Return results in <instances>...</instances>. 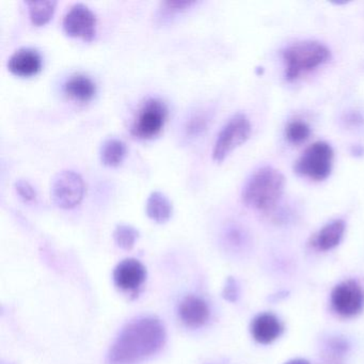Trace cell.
Wrapping results in <instances>:
<instances>
[{
  "label": "cell",
  "instance_id": "cell-15",
  "mask_svg": "<svg viewBox=\"0 0 364 364\" xmlns=\"http://www.w3.org/2000/svg\"><path fill=\"white\" fill-rule=\"evenodd\" d=\"M63 89H65V95L68 97H72L76 101L87 102L92 99L93 95H95L97 87L89 76L78 73L68 78Z\"/></svg>",
  "mask_w": 364,
  "mask_h": 364
},
{
  "label": "cell",
  "instance_id": "cell-16",
  "mask_svg": "<svg viewBox=\"0 0 364 364\" xmlns=\"http://www.w3.org/2000/svg\"><path fill=\"white\" fill-rule=\"evenodd\" d=\"M146 210L151 219L163 223L171 217L172 204L163 193L153 191L146 200Z\"/></svg>",
  "mask_w": 364,
  "mask_h": 364
},
{
  "label": "cell",
  "instance_id": "cell-8",
  "mask_svg": "<svg viewBox=\"0 0 364 364\" xmlns=\"http://www.w3.org/2000/svg\"><path fill=\"white\" fill-rule=\"evenodd\" d=\"M331 304L338 314L345 317L353 316L363 308V291L355 281L341 283L332 291Z\"/></svg>",
  "mask_w": 364,
  "mask_h": 364
},
{
  "label": "cell",
  "instance_id": "cell-17",
  "mask_svg": "<svg viewBox=\"0 0 364 364\" xmlns=\"http://www.w3.org/2000/svg\"><path fill=\"white\" fill-rule=\"evenodd\" d=\"M127 146L118 138H108L103 142L100 151L102 163L106 166H118L124 159Z\"/></svg>",
  "mask_w": 364,
  "mask_h": 364
},
{
  "label": "cell",
  "instance_id": "cell-22",
  "mask_svg": "<svg viewBox=\"0 0 364 364\" xmlns=\"http://www.w3.org/2000/svg\"><path fill=\"white\" fill-rule=\"evenodd\" d=\"M238 294H240V289H238L237 282H236L235 279L228 278V280L225 281V287H223V296L225 300L230 302H234L237 300Z\"/></svg>",
  "mask_w": 364,
  "mask_h": 364
},
{
  "label": "cell",
  "instance_id": "cell-18",
  "mask_svg": "<svg viewBox=\"0 0 364 364\" xmlns=\"http://www.w3.org/2000/svg\"><path fill=\"white\" fill-rule=\"evenodd\" d=\"M55 0H35L27 1L29 8V16L33 24L43 25L52 18L56 7Z\"/></svg>",
  "mask_w": 364,
  "mask_h": 364
},
{
  "label": "cell",
  "instance_id": "cell-10",
  "mask_svg": "<svg viewBox=\"0 0 364 364\" xmlns=\"http://www.w3.org/2000/svg\"><path fill=\"white\" fill-rule=\"evenodd\" d=\"M146 279V267L136 259H123L114 270V284L122 291H136L144 284Z\"/></svg>",
  "mask_w": 364,
  "mask_h": 364
},
{
  "label": "cell",
  "instance_id": "cell-21",
  "mask_svg": "<svg viewBox=\"0 0 364 364\" xmlns=\"http://www.w3.org/2000/svg\"><path fill=\"white\" fill-rule=\"evenodd\" d=\"M208 122H210V118L206 112L205 114L201 112H196L187 121L185 125V133L189 137L201 135L208 127Z\"/></svg>",
  "mask_w": 364,
  "mask_h": 364
},
{
  "label": "cell",
  "instance_id": "cell-1",
  "mask_svg": "<svg viewBox=\"0 0 364 364\" xmlns=\"http://www.w3.org/2000/svg\"><path fill=\"white\" fill-rule=\"evenodd\" d=\"M166 329L161 319L144 316L127 323L108 351L107 364H137L163 348Z\"/></svg>",
  "mask_w": 364,
  "mask_h": 364
},
{
  "label": "cell",
  "instance_id": "cell-20",
  "mask_svg": "<svg viewBox=\"0 0 364 364\" xmlns=\"http://www.w3.org/2000/svg\"><path fill=\"white\" fill-rule=\"evenodd\" d=\"M310 127L304 121H291L287 124V129H285L287 139L293 144H302L310 137Z\"/></svg>",
  "mask_w": 364,
  "mask_h": 364
},
{
  "label": "cell",
  "instance_id": "cell-19",
  "mask_svg": "<svg viewBox=\"0 0 364 364\" xmlns=\"http://www.w3.org/2000/svg\"><path fill=\"white\" fill-rule=\"evenodd\" d=\"M138 237H139V232L132 225H119L114 231V242L124 250L133 248Z\"/></svg>",
  "mask_w": 364,
  "mask_h": 364
},
{
  "label": "cell",
  "instance_id": "cell-26",
  "mask_svg": "<svg viewBox=\"0 0 364 364\" xmlns=\"http://www.w3.org/2000/svg\"><path fill=\"white\" fill-rule=\"evenodd\" d=\"M3 364H5V363H3Z\"/></svg>",
  "mask_w": 364,
  "mask_h": 364
},
{
  "label": "cell",
  "instance_id": "cell-2",
  "mask_svg": "<svg viewBox=\"0 0 364 364\" xmlns=\"http://www.w3.org/2000/svg\"><path fill=\"white\" fill-rule=\"evenodd\" d=\"M285 178L279 170L263 167L255 171L245 185L242 201L247 206L269 212L274 210L284 191Z\"/></svg>",
  "mask_w": 364,
  "mask_h": 364
},
{
  "label": "cell",
  "instance_id": "cell-25",
  "mask_svg": "<svg viewBox=\"0 0 364 364\" xmlns=\"http://www.w3.org/2000/svg\"><path fill=\"white\" fill-rule=\"evenodd\" d=\"M285 364H310L308 361H306V360L302 359H295V360H291V361L287 362V363Z\"/></svg>",
  "mask_w": 364,
  "mask_h": 364
},
{
  "label": "cell",
  "instance_id": "cell-4",
  "mask_svg": "<svg viewBox=\"0 0 364 364\" xmlns=\"http://www.w3.org/2000/svg\"><path fill=\"white\" fill-rule=\"evenodd\" d=\"M333 150L327 142L318 141L309 146L296 161L295 172L313 181H323L330 176Z\"/></svg>",
  "mask_w": 364,
  "mask_h": 364
},
{
  "label": "cell",
  "instance_id": "cell-12",
  "mask_svg": "<svg viewBox=\"0 0 364 364\" xmlns=\"http://www.w3.org/2000/svg\"><path fill=\"white\" fill-rule=\"evenodd\" d=\"M41 56L37 50L22 48L16 50L8 61V68L12 73L18 76H31L41 69Z\"/></svg>",
  "mask_w": 364,
  "mask_h": 364
},
{
  "label": "cell",
  "instance_id": "cell-7",
  "mask_svg": "<svg viewBox=\"0 0 364 364\" xmlns=\"http://www.w3.org/2000/svg\"><path fill=\"white\" fill-rule=\"evenodd\" d=\"M50 193L53 200L59 208H74L84 197V181L77 172L63 170L53 178Z\"/></svg>",
  "mask_w": 364,
  "mask_h": 364
},
{
  "label": "cell",
  "instance_id": "cell-24",
  "mask_svg": "<svg viewBox=\"0 0 364 364\" xmlns=\"http://www.w3.org/2000/svg\"><path fill=\"white\" fill-rule=\"evenodd\" d=\"M193 3L195 1H191V0H169V1L161 4V6H163L164 12L166 14H169L185 9V8L193 5Z\"/></svg>",
  "mask_w": 364,
  "mask_h": 364
},
{
  "label": "cell",
  "instance_id": "cell-5",
  "mask_svg": "<svg viewBox=\"0 0 364 364\" xmlns=\"http://www.w3.org/2000/svg\"><path fill=\"white\" fill-rule=\"evenodd\" d=\"M251 134V123L246 114H236L225 123L215 142L213 157L221 161L237 146L247 141Z\"/></svg>",
  "mask_w": 364,
  "mask_h": 364
},
{
  "label": "cell",
  "instance_id": "cell-3",
  "mask_svg": "<svg viewBox=\"0 0 364 364\" xmlns=\"http://www.w3.org/2000/svg\"><path fill=\"white\" fill-rule=\"evenodd\" d=\"M282 58L285 63V77L289 82H293L302 74L327 63L330 50L317 41L297 42L283 50Z\"/></svg>",
  "mask_w": 364,
  "mask_h": 364
},
{
  "label": "cell",
  "instance_id": "cell-6",
  "mask_svg": "<svg viewBox=\"0 0 364 364\" xmlns=\"http://www.w3.org/2000/svg\"><path fill=\"white\" fill-rule=\"evenodd\" d=\"M168 116V108L161 100H146L136 114L131 132L138 138H152L163 129Z\"/></svg>",
  "mask_w": 364,
  "mask_h": 364
},
{
  "label": "cell",
  "instance_id": "cell-14",
  "mask_svg": "<svg viewBox=\"0 0 364 364\" xmlns=\"http://www.w3.org/2000/svg\"><path fill=\"white\" fill-rule=\"evenodd\" d=\"M345 232V223L343 220H334L326 225L316 235L313 237L312 245L317 250L328 251L336 248Z\"/></svg>",
  "mask_w": 364,
  "mask_h": 364
},
{
  "label": "cell",
  "instance_id": "cell-9",
  "mask_svg": "<svg viewBox=\"0 0 364 364\" xmlns=\"http://www.w3.org/2000/svg\"><path fill=\"white\" fill-rule=\"evenodd\" d=\"M97 18L84 4H75L63 18V29L72 37L91 40L95 35Z\"/></svg>",
  "mask_w": 364,
  "mask_h": 364
},
{
  "label": "cell",
  "instance_id": "cell-11",
  "mask_svg": "<svg viewBox=\"0 0 364 364\" xmlns=\"http://www.w3.org/2000/svg\"><path fill=\"white\" fill-rule=\"evenodd\" d=\"M178 317L189 328H200L210 318V308L202 298L187 296L178 306Z\"/></svg>",
  "mask_w": 364,
  "mask_h": 364
},
{
  "label": "cell",
  "instance_id": "cell-23",
  "mask_svg": "<svg viewBox=\"0 0 364 364\" xmlns=\"http://www.w3.org/2000/svg\"><path fill=\"white\" fill-rule=\"evenodd\" d=\"M16 187L18 195H20L23 199L26 200V201H31V200L35 199L36 195H37L35 188H33L31 183L27 182V181L18 180V182L16 183Z\"/></svg>",
  "mask_w": 364,
  "mask_h": 364
},
{
  "label": "cell",
  "instance_id": "cell-13",
  "mask_svg": "<svg viewBox=\"0 0 364 364\" xmlns=\"http://www.w3.org/2000/svg\"><path fill=\"white\" fill-rule=\"evenodd\" d=\"M282 323L274 314L263 313L253 319L251 333L259 344H270L282 333Z\"/></svg>",
  "mask_w": 364,
  "mask_h": 364
}]
</instances>
